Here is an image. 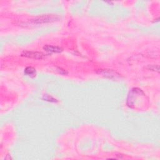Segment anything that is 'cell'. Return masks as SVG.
<instances>
[{"label": "cell", "mask_w": 160, "mask_h": 160, "mask_svg": "<svg viewBox=\"0 0 160 160\" xmlns=\"http://www.w3.org/2000/svg\"><path fill=\"white\" fill-rule=\"evenodd\" d=\"M58 71L60 73V74H62V75H67L68 73L65 71V69H62V68H58Z\"/></svg>", "instance_id": "cell-6"}, {"label": "cell", "mask_w": 160, "mask_h": 160, "mask_svg": "<svg viewBox=\"0 0 160 160\" xmlns=\"http://www.w3.org/2000/svg\"><path fill=\"white\" fill-rule=\"evenodd\" d=\"M43 49L49 53H61L63 51L62 48L52 45H46L43 47Z\"/></svg>", "instance_id": "cell-4"}, {"label": "cell", "mask_w": 160, "mask_h": 160, "mask_svg": "<svg viewBox=\"0 0 160 160\" xmlns=\"http://www.w3.org/2000/svg\"><path fill=\"white\" fill-rule=\"evenodd\" d=\"M99 74H101L103 75L104 76L108 77L109 78H116V76H119V74L117 73L112 71V70L109 69H102L99 70Z\"/></svg>", "instance_id": "cell-3"}, {"label": "cell", "mask_w": 160, "mask_h": 160, "mask_svg": "<svg viewBox=\"0 0 160 160\" xmlns=\"http://www.w3.org/2000/svg\"><path fill=\"white\" fill-rule=\"evenodd\" d=\"M22 56L33 59H43L45 57L44 53L37 52H24L22 53Z\"/></svg>", "instance_id": "cell-2"}, {"label": "cell", "mask_w": 160, "mask_h": 160, "mask_svg": "<svg viewBox=\"0 0 160 160\" xmlns=\"http://www.w3.org/2000/svg\"><path fill=\"white\" fill-rule=\"evenodd\" d=\"M56 19H57L56 16H55L53 15L43 16L41 17L35 18V19L32 20V23L33 24H42V23L54 22L55 20H56Z\"/></svg>", "instance_id": "cell-1"}, {"label": "cell", "mask_w": 160, "mask_h": 160, "mask_svg": "<svg viewBox=\"0 0 160 160\" xmlns=\"http://www.w3.org/2000/svg\"><path fill=\"white\" fill-rule=\"evenodd\" d=\"M25 74L29 77L33 78L36 76V69L31 66H28L25 69Z\"/></svg>", "instance_id": "cell-5"}]
</instances>
